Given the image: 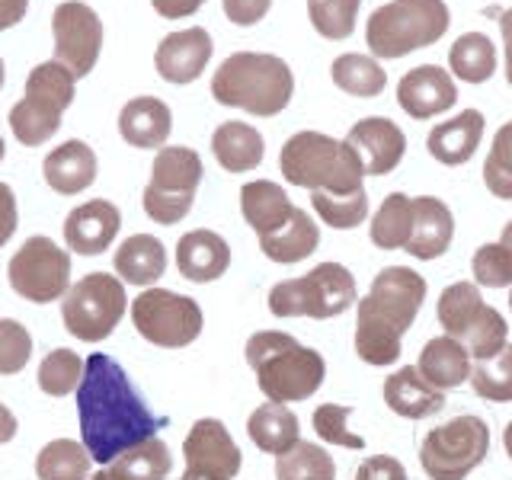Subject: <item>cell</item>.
Returning a JSON list of instances; mask_svg holds the SVG:
<instances>
[{"instance_id": "1", "label": "cell", "mask_w": 512, "mask_h": 480, "mask_svg": "<svg viewBox=\"0 0 512 480\" xmlns=\"http://www.w3.org/2000/svg\"><path fill=\"white\" fill-rule=\"evenodd\" d=\"M77 416L84 448L100 464H109L125 448L157 436L160 429L157 416L132 388L125 368L103 352H93L84 362V378L77 388Z\"/></svg>"}, {"instance_id": "2", "label": "cell", "mask_w": 512, "mask_h": 480, "mask_svg": "<svg viewBox=\"0 0 512 480\" xmlns=\"http://www.w3.org/2000/svg\"><path fill=\"white\" fill-rule=\"evenodd\" d=\"M426 301V279L410 266H384L356 311V352L368 365H394L404 333Z\"/></svg>"}, {"instance_id": "3", "label": "cell", "mask_w": 512, "mask_h": 480, "mask_svg": "<svg viewBox=\"0 0 512 480\" xmlns=\"http://www.w3.org/2000/svg\"><path fill=\"white\" fill-rule=\"evenodd\" d=\"M247 365L272 404H298L317 394L327 378V362L317 349L301 346L282 330H260L244 346Z\"/></svg>"}, {"instance_id": "4", "label": "cell", "mask_w": 512, "mask_h": 480, "mask_svg": "<svg viewBox=\"0 0 512 480\" xmlns=\"http://www.w3.org/2000/svg\"><path fill=\"white\" fill-rule=\"evenodd\" d=\"M212 96L221 106L244 109L250 116H279L295 96V74L279 55L234 52L212 77Z\"/></svg>"}, {"instance_id": "5", "label": "cell", "mask_w": 512, "mask_h": 480, "mask_svg": "<svg viewBox=\"0 0 512 480\" xmlns=\"http://www.w3.org/2000/svg\"><path fill=\"white\" fill-rule=\"evenodd\" d=\"M282 176L292 186L311 192H349L365 189V167L359 154L346 141H336L324 132H298L282 144L279 154Z\"/></svg>"}, {"instance_id": "6", "label": "cell", "mask_w": 512, "mask_h": 480, "mask_svg": "<svg viewBox=\"0 0 512 480\" xmlns=\"http://www.w3.org/2000/svg\"><path fill=\"white\" fill-rule=\"evenodd\" d=\"M452 16H448L445 0H391L368 16L365 45L381 61L404 58L416 48L436 45Z\"/></svg>"}, {"instance_id": "7", "label": "cell", "mask_w": 512, "mask_h": 480, "mask_svg": "<svg viewBox=\"0 0 512 480\" xmlns=\"http://www.w3.org/2000/svg\"><path fill=\"white\" fill-rule=\"evenodd\" d=\"M436 317L445 336L458 340L474 362L493 359L509 343L506 317L490 308L474 282H455L439 295Z\"/></svg>"}, {"instance_id": "8", "label": "cell", "mask_w": 512, "mask_h": 480, "mask_svg": "<svg viewBox=\"0 0 512 480\" xmlns=\"http://www.w3.org/2000/svg\"><path fill=\"white\" fill-rule=\"evenodd\" d=\"M359 301L356 276L340 263H317L311 272L298 279H285L272 285L269 311L276 317H314L330 320L349 311Z\"/></svg>"}, {"instance_id": "9", "label": "cell", "mask_w": 512, "mask_h": 480, "mask_svg": "<svg viewBox=\"0 0 512 480\" xmlns=\"http://www.w3.org/2000/svg\"><path fill=\"white\" fill-rule=\"evenodd\" d=\"M128 311L125 282L109 272H90L68 288L61 301V320L74 340L103 343Z\"/></svg>"}, {"instance_id": "10", "label": "cell", "mask_w": 512, "mask_h": 480, "mask_svg": "<svg viewBox=\"0 0 512 480\" xmlns=\"http://www.w3.org/2000/svg\"><path fill=\"white\" fill-rule=\"evenodd\" d=\"M490 452V429L480 416H455L426 432L420 445V464L429 480H464L484 464Z\"/></svg>"}, {"instance_id": "11", "label": "cell", "mask_w": 512, "mask_h": 480, "mask_svg": "<svg viewBox=\"0 0 512 480\" xmlns=\"http://www.w3.org/2000/svg\"><path fill=\"white\" fill-rule=\"evenodd\" d=\"M202 173V157L192 148H160L151 164V183L141 196L148 218L157 224H180L192 212Z\"/></svg>"}, {"instance_id": "12", "label": "cell", "mask_w": 512, "mask_h": 480, "mask_svg": "<svg viewBox=\"0 0 512 480\" xmlns=\"http://www.w3.org/2000/svg\"><path fill=\"white\" fill-rule=\"evenodd\" d=\"M132 324L144 340L160 349H183L202 336L205 314L189 295L170 288H144L132 301Z\"/></svg>"}, {"instance_id": "13", "label": "cell", "mask_w": 512, "mask_h": 480, "mask_svg": "<svg viewBox=\"0 0 512 480\" xmlns=\"http://www.w3.org/2000/svg\"><path fill=\"white\" fill-rule=\"evenodd\" d=\"M10 288L32 304H52L71 288V256L52 237H29L7 266Z\"/></svg>"}, {"instance_id": "14", "label": "cell", "mask_w": 512, "mask_h": 480, "mask_svg": "<svg viewBox=\"0 0 512 480\" xmlns=\"http://www.w3.org/2000/svg\"><path fill=\"white\" fill-rule=\"evenodd\" d=\"M55 61H61L77 80L87 77L103 52V20L84 0H64L52 13Z\"/></svg>"}, {"instance_id": "15", "label": "cell", "mask_w": 512, "mask_h": 480, "mask_svg": "<svg viewBox=\"0 0 512 480\" xmlns=\"http://www.w3.org/2000/svg\"><path fill=\"white\" fill-rule=\"evenodd\" d=\"M186 455V471L212 480H234L244 468V455H240L237 442L231 439L228 426L221 420H196L189 429V436L183 442Z\"/></svg>"}, {"instance_id": "16", "label": "cell", "mask_w": 512, "mask_h": 480, "mask_svg": "<svg viewBox=\"0 0 512 480\" xmlns=\"http://www.w3.org/2000/svg\"><path fill=\"white\" fill-rule=\"evenodd\" d=\"M212 52H215V42L208 36V29L189 26L160 39L154 52V68L167 84H176V87L192 84V80H199L202 71L208 68Z\"/></svg>"}, {"instance_id": "17", "label": "cell", "mask_w": 512, "mask_h": 480, "mask_svg": "<svg viewBox=\"0 0 512 480\" xmlns=\"http://www.w3.org/2000/svg\"><path fill=\"white\" fill-rule=\"evenodd\" d=\"M346 144L359 154L365 176H388L407 154V135L384 116H368L349 128Z\"/></svg>"}, {"instance_id": "18", "label": "cell", "mask_w": 512, "mask_h": 480, "mask_svg": "<svg viewBox=\"0 0 512 480\" xmlns=\"http://www.w3.org/2000/svg\"><path fill=\"white\" fill-rule=\"evenodd\" d=\"M397 103L410 119H432L442 116L458 103V87L448 71L439 64H420V68L407 71L397 84Z\"/></svg>"}, {"instance_id": "19", "label": "cell", "mask_w": 512, "mask_h": 480, "mask_svg": "<svg viewBox=\"0 0 512 480\" xmlns=\"http://www.w3.org/2000/svg\"><path fill=\"white\" fill-rule=\"evenodd\" d=\"M122 212L109 199H90L64 218V244L80 256H100L119 237Z\"/></svg>"}, {"instance_id": "20", "label": "cell", "mask_w": 512, "mask_h": 480, "mask_svg": "<svg viewBox=\"0 0 512 480\" xmlns=\"http://www.w3.org/2000/svg\"><path fill=\"white\" fill-rule=\"evenodd\" d=\"M228 266H231V247L221 234L199 228L176 240V269H180L183 279L205 285L221 279Z\"/></svg>"}, {"instance_id": "21", "label": "cell", "mask_w": 512, "mask_h": 480, "mask_svg": "<svg viewBox=\"0 0 512 480\" xmlns=\"http://www.w3.org/2000/svg\"><path fill=\"white\" fill-rule=\"evenodd\" d=\"M455 237L452 208L436 196H416L413 199V228L407 240V253L416 260H439Z\"/></svg>"}, {"instance_id": "22", "label": "cell", "mask_w": 512, "mask_h": 480, "mask_svg": "<svg viewBox=\"0 0 512 480\" xmlns=\"http://www.w3.org/2000/svg\"><path fill=\"white\" fill-rule=\"evenodd\" d=\"M384 404L404 420H426L445 410V391L432 388L416 365H404L384 381Z\"/></svg>"}, {"instance_id": "23", "label": "cell", "mask_w": 512, "mask_h": 480, "mask_svg": "<svg viewBox=\"0 0 512 480\" xmlns=\"http://www.w3.org/2000/svg\"><path fill=\"white\" fill-rule=\"evenodd\" d=\"M119 132L132 148L160 151L173 132V112L157 96H135L119 112Z\"/></svg>"}, {"instance_id": "24", "label": "cell", "mask_w": 512, "mask_h": 480, "mask_svg": "<svg viewBox=\"0 0 512 480\" xmlns=\"http://www.w3.org/2000/svg\"><path fill=\"white\" fill-rule=\"evenodd\" d=\"M42 173L58 196H77L96 180V154L87 141L71 138L45 154Z\"/></svg>"}, {"instance_id": "25", "label": "cell", "mask_w": 512, "mask_h": 480, "mask_svg": "<svg viewBox=\"0 0 512 480\" xmlns=\"http://www.w3.org/2000/svg\"><path fill=\"white\" fill-rule=\"evenodd\" d=\"M484 116L477 109H464L452 122H439L426 138L429 154L445 167H461L474 157L480 148V138H484Z\"/></svg>"}, {"instance_id": "26", "label": "cell", "mask_w": 512, "mask_h": 480, "mask_svg": "<svg viewBox=\"0 0 512 480\" xmlns=\"http://www.w3.org/2000/svg\"><path fill=\"white\" fill-rule=\"evenodd\" d=\"M173 471V455L164 439H144L125 448L119 458L103 464L90 480H167Z\"/></svg>"}, {"instance_id": "27", "label": "cell", "mask_w": 512, "mask_h": 480, "mask_svg": "<svg viewBox=\"0 0 512 480\" xmlns=\"http://www.w3.org/2000/svg\"><path fill=\"white\" fill-rule=\"evenodd\" d=\"M112 266L122 282L151 288L167 272V247L154 234H132L119 244Z\"/></svg>"}, {"instance_id": "28", "label": "cell", "mask_w": 512, "mask_h": 480, "mask_svg": "<svg viewBox=\"0 0 512 480\" xmlns=\"http://www.w3.org/2000/svg\"><path fill=\"white\" fill-rule=\"evenodd\" d=\"M471 362L474 359L468 356V349H464L458 340H452V336L442 333V336H436V340H429L423 346L416 368H420V375L432 384V388L455 391L471 378V368H474Z\"/></svg>"}, {"instance_id": "29", "label": "cell", "mask_w": 512, "mask_h": 480, "mask_svg": "<svg viewBox=\"0 0 512 480\" xmlns=\"http://www.w3.org/2000/svg\"><path fill=\"white\" fill-rule=\"evenodd\" d=\"M212 154L228 173H250L263 164L266 141L247 122H221L212 135Z\"/></svg>"}, {"instance_id": "30", "label": "cell", "mask_w": 512, "mask_h": 480, "mask_svg": "<svg viewBox=\"0 0 512 480\" xmlns=\"http://www.w3.org/2000/svg\"><path fill=\"white\" fill-rule=\"evenodd\" d=\"M240 212L244 221L256 231V237H266L272 231H279L282 224L292 218L295 205L285 196V189L272 180H253L240 189Z\"/></svg>"}, {"instance_id": "31", "label": "cell", "mask_w": 512, "mask_h": 480, "mask_svg": "<svg viewBox=\"0 0 512 480\" xmlns=\"http://www.w3.org/2000/svg\"><path fill=\"white\" fill-rule=\"evenodd\" d=\"M317 244H320V228L314 224V218L298 205H295L292 218H288L279 231L260 237L263 256H269L272 263H282V266L308 260V256L317 250Z\"/></svg>"}, {"instance_id": "32", "label": "cell", "mask_w": 512, "mask_h": 480, "mask_svg": "<svg viewBox=\"0 0 512 480\" xmlns=\"http://www.w3.org/2000/svg\"><path fill=\"white\" fill-rule=\"evenodd\" d=\"M247 432L253 445L266 455H285L288 448H295L301 442V423L298 416L288 410L285 404H263L250 413L247 420Z\"/></svg>"}, {"instance_id": "33", "label": "cell", "mask_w": 512, "mask_h": 480, "mask_svg": "<svg viewBox=\"0 0 512 480\" xmlns=\"http://www.w3.org/2000/svg\"><path fill=\"white\" fill-rule=\"evenodd\" d=\"M330 77L333 84L349 96H359V100H372L381 96V90L388 87V71L381 68L378 58L372 55H359V52H346L330 64Z\"/></svg>"}, {"instance_id": "34", "label": "cell", "mask_w": 512, "mask_h": 480, "mask_svg": "<svg viewBox=\"0 0 512 480\" xmlns=\"http://www.w3.org/2000/svg\"><path fill=\"white\" fill-rule=\"evenodd\" d=\"M448 68L464 84H487L496 74V45L484 32H464L448 52Z\"/></svg>"}, {"instance_id": "35", "label": "cell", "mask_w": 512, "mask_h": 480, "mask_svg": "<svg viewBox=\"0 0 512 480\" xmlns=\"http://www.w3.org/2000/svg\"><path fill=\"white\" fill-rule=\"evenodd\" d=\"M413 228V199L404 192H391L378 205V212L368 224V237L378 250H404Z\"/></svg>"}, {"instance_id": "36", "label": "cell", "mask_w": 512, "mask_h": 480, "mask_svg": "<svg viewBox=\"0 0 512 480\" xmlns=\"http://www.w3.org/2000/svg\"><path fill=\"white\" fill-rule=\"evenodd\" d=\"M61 116L64 112H58L55 106L23 96V100L10 109V132L16 141L26 144V148H39V144L55 138V132L61 128Z\"/></svg>"}, {"instance_id": "37", "label": "cell", "mask_w": 512, "mask_h": 480, "mask_svg": "<svg viewBox=\"0 0 512 480\" xmlns=\"http://www.w3.org/2000/svg\"><path fill=\"white\" fill-rule=\"evenodd\" d=\"M90 452L84 442L55 439L48 442L36 458L39 480H90Z\"/></svg>"}, {"instance_id": "38", "label": "cell", "mask_w": 512, "mask_h": 480, "mask_svg": "<svg viewBox=\"0 0 512 480\" xmlns=\"http://www.w3.org/2000/svg\"><path fill=\"white\" fill-rule=\"evenodd\" d=\"M74 87H77V77L55 58L36 64V68H32L29 77H26V96H29V100H42L48 106H55L58 112H64L74 103Z\"/></svg>"}, {"instance_id": "39", "label": "cell", "mask_w": 512, "mask_h": 480, "mask_svg": "<svg viewBox=\"0 0 512 480\" xmlns=\"http://www.w3.org/2000/svg\"><path fill=\"white\" fill-rule=\"evenodd\" d=\"M276 480H336V464L320 445L298 442L276 458Z\"/></svg>"}, {"instance_id": "40", "label": "cell", "mask_w": 512, "mask_h": 480, "mask_svg": "<svg viewBox=\"0 0 512 480\" xmlns=\"http://www.w3.org/2000/svg\"><path fill=\"white\" fill-rule=\"evenodd\" d=\"M471 388L477 397L493 400V404H509L512 400V343L503 346L493 359H484L471 368Z\"/></svg>"}, {"instance_id": "41", "label": "cell", "mask_w": 512, "mask_h": 480, "mask_svg": "<svg viewBox=\"0 0 512 480\" xmlns=\"http://www.w3.org/2000/svg\"><path fill=\"white\" fill-rule=\"evenodd\" d=\"M311 205L320 221L333 231H352L368 218V196L365 189L349 192V196H333V192H311Z\"/></svg>"}, {"instance_id": "42", "label": "cell", "mask_w": 512, "mask_h": 480, "mask_svg": "<svg viewBox=\"0 0 512 480\" xmlns=\"http://www.w3.org/2000/svg\"><path fill=\"white\" fill-rule=\"evenodd\" d=\"M84 359L74 349H52L39 365V388L48 397H68L80 388Z\"/></svg>"}, {"instance_id": "43", "label": "cell", "mask_w": 512, "mask_h": 480, "mask_svg": "<svg viewBox=\"0 0 512 480\" xmlns=\"http://www.w3.org/2000/svg\"><path fill=\"white\" fill-rule=\"evenodd\" d=\"M362 0H308V16L311 26L330 42H343L352 36L359 20Z\"/></svg>"}, {"instance_id": "44", "label": "cell", "mask_w": 512, "mask_h": 480, "mask_svg": "<svg viewBox=\"0 0 512 480\" xmlns=\"http://www.w3.org/2000/svg\"><path fill=\"white\" fill-rule=\"evenodd\" d=\"M484 183L496 199L512 202V122L500 125L484 160Z\"/></svg>"}, {"instance_id": "45", "label": "cell", "mask_w": 512, "mask_h": 480, "mask_svg": "<svg viewBox=\"0 0 512 480\" xmlns=\"http://www.w3.org/2000/svg\"><path fill=\"white\" fill-rule=\"evenodd\" d=\"M32 359V333L13 317H0V375H20Z\"/></svg>"}, {"instance_id": "46", "label": "cell", "mask_w": 512, "mask_h": 480, "mask_svg": "<svg viewBox=\"0 0 512 480\" xmlns=\"http://www.w3.org/2000/svg\"><path fill=\"white\" fill-rule=\"evenodd\" d=\"M471 272H474V285H484V288L512 285V250H506L503 244L477 247L471 260Z\"/></svg>"}, {"instance_id": "47", "label": "cell", "mask_w": 512, "mask_h": 480, "mask_svg": "<svg viewBox=\"0 0 512 480\" xmlns=\"http://www.w3.org/2000/svg\"><path fill=\"white\" fill-rule=\"evenodd\" d=\"M349 416H352V407H346V404H320L314 410V432L330 445L365 448V439L349 429Z\"/></svg>"}, {"instance_id": "48", "label": "cell", "mask_w": 512, "mask_h": 480, "mask_svg": "<svg viewBox=\"0 0 512 480\" xmlns=\"http://www.w3.org/2000/svg\"><path fill=\"white\" fill-rule=\"evenodd\" d=\"M356 480H407V468L394 455H372L359 464Z\"/></svg>"}, {"instance_id": "49", "label": "cell", "mask_w": 512, "mask_h": 480, "mask_svg": "<svg viewBox=\"0 0 512 480\" xmlns=\"http://www.w3.org/2000/svg\"><path fill=\"white\" fill-rule=\"evenodd\" d=\"M272 0H224V16L234 26H256L269 13Z\"/></svg>"}, {"instance_id": "50", "label": "cell", "mask_w": 512, "mask_h": 480, "mask_svg": "<svg viewBox=\"0 0 512 480\" xmlns=\"http://www.w3.org/2000/svg\"><path fill=\"white\" fill-rule=\"evenodd\" d=\"M16 221H20V215H16V196L7 183H0V247L16 234Z\"/></svg>"}, {"instance_id": "51", "label": "cell", "mask_w": 512, "mask_h": 480, "mask_svg": "<svg viewBox=\"0 0 512 480\" xmlns=\"http://www.w3.org/2000/svg\"><path fill=\"white\" fill-rule=\"evenodd\" d=\"M205 0H151V7L164 16V20H186L192 16Z\"/></svg>"}, {"instance_id": "52", "label": "cell", "mask_w": 512, "mask_h": 480, "mask_svg": "<svg viewBox=\"0 0 512 480\" xmlns=\"http://www.w3.org/2000/svg\"><path fill=\"white\" fill-rule=\"evenodd\" d=\"M26 10H29V0H0V32L20 23Z\"/></svg>"}, {"instance_id": "53", "label": "cell", "mask_w": 512, "mask_h": 480, "mask_svg": "<svg viewBox=\"0 0 512 480\" xmlns=\"http://www.w3.org/2000/svg\"><path fill=\"white\" fill-rule=\"evenodd\" d=\"M500 32H503V55H506V80L512 87V7L500 16Z\"/></svg>"}, {"instance_id": "54", "label": "cell", "mask_w": 512, "mask_h": 480, "mask_svg": "<svg viewBox=\"0 0 512 480\" xmlns=\"http://www.w3.org/2000/svg\"><path fill=\"white\" fill-rule=\"evenodd\" d=\"M16 429H20V423H16L13 410L7 404H0V445H7L16 436Z\"/></svg>"}, {"instance_id": "55", "label": "cell", "mask_w": 512, "mask_h": 480, "mask_svg": "<svg viewBox=\"0 0 512 480\" xmlns=\"http://www.w3.org/2000/svg\"><path fill=\"white\" fill-rule=\"evenodd\" d=\"M500 244L506 247V250H512V221L503 228V237H500Z\"/></svg>"}, {"instance_id": "56", "label": "cell", "mask_w": 512, "mask_h": 480, "mask_svg": "<svg viewBox=\"0 0 512 480\" xmlns=\"http://www.w3.org/2000/svg\"><path fill=\"white\" fill-rule=\"evenodd\" d=\"M503 442H506V455L512 458V423L506 426V436H503Z\"/></svg>"}, {"instance_id": "57", "label": "cell", "mask_w": 512, "mask_h": 480, "mask_svg": "<svg viewBox=\"0 0 512 480\" xmlns=\"http://www.w3.org/2000/svg\"><path fill=\"white\" fill-rule=\"evenodd\" d=\"M4 80H7V71H4V58H0V90H4Z\"/></svg>"}, {"instance_id": "58", "label": "cell", "mask_w": 512, "mask_h": 480, "mask_svg": "<svg viewBox=\"0 0 512 480\" xmlns=\"http://www.w3.org/2000/svg\"><path fill=\"white\" fill-rule=\"evenodd\" d=\"M180 480H212V477H199V474H189V471H186V474H183Z\"/></svg>"}, {"instance_id": "59", "label": "cell", "mask_w": 512, "mask_h": 480, "mask_svg": "<svg viewBox=\"0 0 512 480\" xmlns=\"http://www.w3.org/2000/svg\"><path fill=\"white\" fill-rule=\"evenodd\" d=\"M0 160H4V135H0Z\"/></svg>"}, {"instance_id": "60", "label": "cell", "mask_w": 512, "mask_h": 480, "mask_svg": "<svg viewBox=\"0 0 512 480\" xmlns=\"http://www.w3.org/2000/svg\"><path fill=\"white\" fill-rule=\"evenodd\" d=\"M509 308H512V292H509Z\"/></svg>"}]
</instances>
